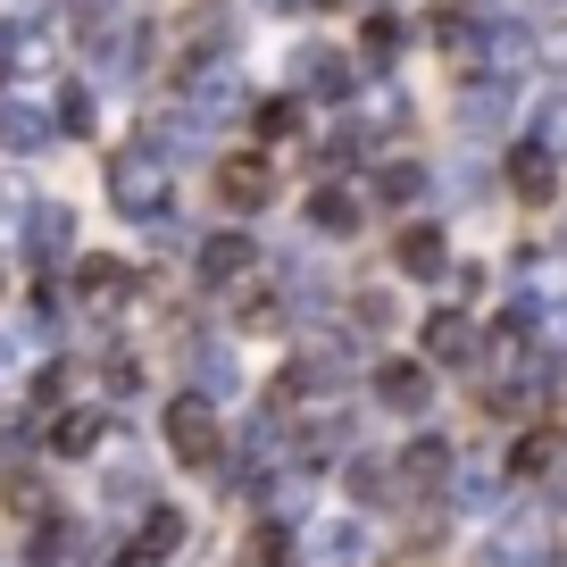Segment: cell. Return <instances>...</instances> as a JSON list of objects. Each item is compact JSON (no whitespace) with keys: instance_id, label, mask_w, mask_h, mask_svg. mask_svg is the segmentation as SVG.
Masks as SVG:
<instances>
[{"instance_id":"6da1fadb","label":"cell","mask_w":567,"mask_h":567,"mask_svg":"<svg viewBox=\"0 0 567 567\" xmlns=\"http://www.w3.org/2000/svg\"><path fill=\"white\" fill-rule=\"evenodd\" d=\"M167 451L184 467H217L226 460V425H217L209 401H167Z\"/></svg>"},{"instance_id":"7a4b0ae2","label":"cell","mask_w":567,"mask_h":567,"mask_svg":"<svg viewBox=\"0 0 567 567\" xmlns=\"http://www.w3.org/2000/svg\"><path fill=\"white\" fill-rule=\"evenodd\" d=\"M217 193H226V209H267V200H276V167H267L259 151H234V159L217 167Z\"/></svg>"},{"instance_id":"3957f363","label":"cell","mask_w":567,"mask_h":567,"mask_svg":"<svg viewBox=\"0 0 567 567\" xmlns=\"http://www.w3.org/2000/svg\"><path fill=\"white\" fill-rule=\"evenodd\" d=\"M375 401H384V409H425V401H434L425 359H384V368H375Z\"/></svg>"},{"instance_id":"277c9868","label":"cell","mask_w":567,"mask_h":567,"mask_svg":"<svg viewBox=\"0 0 567 567\" xmlns=\"http://www.w3.org/2000/svg\"><path fill=\"white\" fill-rule=\"evenodd\" d=\"M392 250H401V276H434V267H443V234L434 226H409Z\"/></svg>"},{"instance_id":"5b68a950","label":"cell","mask_w":567,"mask_h":567,"mask_svg":"<svg viewBox=\"0 0 567 567\" xmlns=\"http://www.w3.org/2000/svg\"><path fill=\"white\" fill-rule=\"evenodd\" d=\"M425 359H451V368H460V359H476L467 318H434V326H425Z\"/></svg>"},{"instance_id":"8992f818","label":"cell","mask_w":567,"mask_h":567,"mask_svg":"<svg viewBox=\"0 0 567 567\" xmlns=\"http://www.w3.org/2000/svg\"><path fill=\"white\" fill-rule=\"evenodd\" d=\"M125 292H134V276H125L117 259H92V267H84V301H92V309H117Z\"/></svg>"},{"instance_id":"52a82bcc","label":"cell","mask_w":567,"mask_h":567,"mask_svg":"<svg viewBox=\"0 0 567 567\" xmlns=\"http://www.w3.org/2000/svg\"><path fill=\"white\" fill-rule=\"evenodd\" d=\"M200 267H209V284H234V276H250V243H243V234H217V243L200 250Z\"/></svg>"},{"instance_id":"ba28073f","label":"cell","mask_w":567,"mask_h":567,"mask_svg":"<svg viewBox=\"0 0 567 567\" xmlns=\"http://www.w3.org/2000/svg\"><path fill=\"white\" fill-rule=\"evenodd\" d=\"M176 543H184V517H176V509H151V517H142V543H134V550H142V559H167Z\"/></svg>"},{"instance_id":"9c48e42d","label":"cell","mask_w":567,"mask_h":567,"mask_svg":"<svg viewBox=\"0 0 567 567\" xmlns=\"http://www.w3.org/2000/svg\"><path fill=\"white\" fill-rule=\"evenodd\" d=\"M92 443H101V417H59L51 425V451H59V460H84Z\"/></svg>"},{"instance_id":"30bf717a","label":"cell","mask_w":567,"mask_h":567,"mask_svg":"<svg viewBox=\"0 0 567 567\" xmlns=\"http://www.w3.org/2000/svg\"><path fill=\"white\" fill-rule=\"evenodd\" d=\"M550 451H559V434H550V425H534L526 443L509 451V467H517V476H543V467H550Z\"/></svg>"},{"instance_id":"8fae6325","label":"cell","mask_w":567,"mask_h":567,"mask_svg":"<svg viewBox=\"0 0 567 567\" xmlns=\"http://www.w3.org/2000/svg\"><path fill=\"white\" fill-rule=\"evenodd\" d=\"M509 184H517L526 200H543V193H550V159H543V151H517V159H509Z\"/></svg>"},{"instance_id":"7c38bea8","label":"cell","mask_w":567,"mask_h":567,"mask_svg":"<svg viewBox=\"0 0 567 567\" xmlns=\"http://www.w3.org/2000/svg\"><path fill=\"white\" fill-rule=\"evenodd\" d=\"M318 226H326V234H351V226H359V200H351V193H318Z\"/></svg>"},{"instance_id":"4fadbf2b","label":"cell","mask_w":567,"mask_h":567,"mask_svg":"<svg viewBox=\"0 0 567 567\" xmlns=\"http://www.w3.org/2000/svg\"><path fill=\"white\" fill-rule=\"evenodd\" d=\"M243 567H292V543H284L276 526H259V543L243 550Z\"/></svg>"},{"instance_id":"5bb4252c","label":"cell","mask_w":567,"mask_h":567,"mask_svg":"<svg viewBox=\"0 0 567 567\" xmlns=\"http://www.w3.org/2000/svg\"><path fill=\"white\" fill-rule=\"evenodd\" d=\"M443 460H451V451H443V443H417V451H409V460H401V467H409V476H417V484H434V476H443Z\"/></svg>"},{"instance_id":"9a60e30c","label":"cell","mask_w":567,"mask_h":567,"mask_svg":"<svg viewBox=\"0 0 567 567\" xmlns=\"http://www.w3.org/2000/svg\"><path fill=\"white\" fill-rule=\"evenodd\" d=\"M259 125H267V142H284V134H301V109H284V101H267V109H259Z\"/></svg>"},{"instance_id":"2e32d148","label":"cell","mask_w":567,"mask_h":567,"mask_svg":"<svg viewBox=\"0 0 567 567\" xmlns=\"http://www.w3.org/2000/svg\"><path fill=\"white\" fill-rule=\"evenodd\" d=\"M326 9H351V0H326Z\"/></svg>"},{"instance_id":"e0dca14e","label":"cell","mask_w":567,"mask_h":567,"mask_svg":"<svg viewBox=\"0 0 567 567\" xmlns=\"http://www.w3.org/2000/svg\"><path fill=\"white\" fill-rule=\"evenodd\" d=\"M559 493H567V484H559Z\"/></svg>"}]
</instances>
